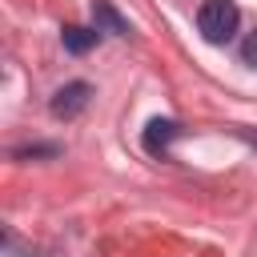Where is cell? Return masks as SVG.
Returning a JSON list of instances; mask_svg holds the SVG:
<instances>
[{
  "instance_id": "obj_4",
  "label": "cell",
  "mask_w": 257,
  "mask_h": 257,
  "mask_svg": "<svg viewBox=\"0 0 257 257\" xmlns=\"http://www.w3.org/2000/svg\"><path fill=\"white\" fill-rule=\"evenodd\" d=\"M92 24H96V32H108V36H128V32H133L128 20H124L108 0H92Z\"/></svg>"
},
{
  "instance_id": "obj_2",
  "label": "cell",
  "mask_w": 257,
  "mask_h": 257,
  "mask_svg": "<svg viewBox=\"0 0 257 257\" xmlns=\"http://www.w3.org/2000/svg\"><path fill=\"white\" fill-rule=\"evenodd\" d=\"M88 96H92V84H84V80H68L64 88H56V92H52L48 112H52L56 120H72L76 112H84Z\"/></svg>"
},
{
  "instance_id": "obj_7",
  "label": "cell",
  "mask_w": 257,
  "mask_h": 257,
  "mask_svg": "<svg viewBox=\"0 0 257 257\" xmlns=\"http://www.w3.org/2000/svg\"><path fill=\"white\" fill-rule=\"evenodd\" d=\"M241 60H245V64H253V68H257V32H249V36H245V40H241Z\"/></svg>"
},
{
  "instance_id": "obj_1",
  "label": "cell",
  "mask_w": 257,
  "mask_h": 257,
  "mask_svg": "<svg viewBox=\"0 0 257 257\" xmlns=\"http://www.w3.org/2000/svg\"><path fill=\"white\" fill-rule=\"evenodd\" d=\"M237 24H241V12H237L233 0H205L197 8V28L209 44H229Z\"/></svg>"
},
{
  "instance_id": "obj_5",
  "label": "cell",
  "mask_w": 257,
  "mask_h": 257,
  "mask_svg": "<svg viewBox=\"0 0 257 257\" xmlns=\"http://www.w3.org/2000/svg\"><path fill=\"white\" fill-rule=\"evenodd\" d=\"M60 40L72 56H84L92 44H96V28H84V24H64L60 28Z\"/></svg>"
},
{
  "instance_id": "obj_6",
  "label": "cell",
  "mask_w": 257,
  "mask_h": 257,
  "mask_svg": "<svg viewBox=\"0 0 257 257\" xmlns=\"http://www.w3.org/2000/svg\"><path fill=\"white\" fill-rule=\"evenodd\" d=\"M56 153H60L56 145H28V149H16L12 157H16V161H24V157H56Z\"/></svg>"
},
{
  "instance_id": "obj_3",
  "label": "cell",
  "mask_w": 257,
  "mask_h": 257,
  "mask_svg": "<svg viewBox=\"0 0 257 257\" xmlns=\"http://www.w3.org/2000/svg\"><path fill=\"white\" fill-rule=\"evenodd\" d=\"M177 137H181V124H177V120L153 116V120L145 124V137H141V141H145V149H149L153 157H165V153H169V145H173Z\"/></svg>"
}]
</instances>
